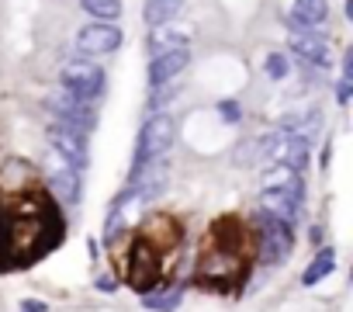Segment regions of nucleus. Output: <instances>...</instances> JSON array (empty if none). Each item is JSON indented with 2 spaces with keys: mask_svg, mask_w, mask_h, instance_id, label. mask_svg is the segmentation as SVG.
Instances as JSON below:
<instances>
[{
  "mask_svg": "<svg viewBox=\"0 0 353 312\" xmlns=\"http://www.w3.org/2000/svg\"><path fill=\"white\" fill-rule=\"evenodd\" d=\"M121 49V28L114 21H90L77 32V52L94 59V56H111Z\"/></svg>",
  "mask_w": 353,
  "mask_h": 312,
  "instance_id": "0eeeda50",
  "label": "nucleus"
},
{
  "mask_svg": "<svg viewBox=\"0 0 353 312\" xmlns=\"http://www.w3.org/2000/svg\"><path fill=\"white\" fill-rule=\"evenodd\" d=\"M263 156L270 164H284V167L301 174V167L308 164V142H301L298 135H291L284 128H277L263 139Z\"/></svg>",
  "mask_w": 353,
  "mask_h": 312,
  "instance_id": "6e6552de",
  "label": "nucleus"
},
{
  "mask_svg": "<svg viewBox=\"0 0 353 312\" xmlns=\"http://www.w3.org/2000/svg\"><path fill=\"white\" fill-rule=\"evenodd\" d=\"M329 21V0H294L291 4V25L301 32L322 28Z\"/></svg>",
  "mask_w": 353,
  "mask_h": 312,
  "instance_id": "2eb2a0df",
  "label": "nucleus"
},
{
  "mask_svg": "<svg viewBox=\"0 0 353 312\" xmlns=\"http://www.w3.org/2000/svg\"><path fill=\"white\" fill-rule=\"evenodd\" d=\"M97 288H101V291H114V277L101 274V277H97Z\"/></svg>",
  "mask_w": 353,
  "mask_h": 312,
  "instance_id": "a878e982",
  "label": "nucleus"
},
{
  "mask_svg": "<svg viewBox=\"0 0 353 312\" xmlns=\"http://www.w3.org/2000/svg\"><path fill=\"white\" fill-rule=\"evenodd\" d=\"M63 240V219L56 205L28 188V195L0 198V274L35 264Z\"/></svg>",
  "mask_w": 353,
  "mask_h": 312,
  "instance_id": "f257e3e1",
  "label": "nucleus"
},
{
  "mask_svg": "<svg viewBox=\"0 0 353 312\" xmlns=\"http://www.w3.org/2000/svg\"><path fill=\"white\" fill-rule=\"evenodd\" d=\"M59 80H63V87H66L70 94H77V97H83V101H97V97L104 94V70H101L94 59H87V56L70 59V63L63 66Z\"/></svg>",
  "mask_w": 353,
  "mask_h": 312,
  "instance_id": "39448f33",
  "label": "nucleus"
},
{
  "mask_svg": "<svg viewBox=\"0 0 353 312\" xmlns=\"http://www.w3.org/2000/svg\"><path fill=\"white\" fill-rule=\"evenodd\" d=\"M188 63H191V49L188 46H173L166 52H156L152 63H149V84L152 87H163V84L176 80V77L188 70Z\"/></svg>",
  "mask_w": 353,
  "mask_h": 312,
  "instance_id": "f8f14e48",
  "label": "nucleus"
},
{
  "mask_svg": "<svg viewBox=\"0 0 353 312\" xmlns=\"http://www.w3.org/2000/svg\"><path fill=\"white\" fill-rule=\"evenodd\" d=\"M128 271H132V274H128L132 288H139V291H149V288H152V281L159 277V253L152 250V243H145V240H135Z\"/></svg>",
  "mask_w": 353,
  "mask_h": 312,
  "instance_id": "9b49d317",
  "label": "nucleus"
},
{
  "mask_svg": "<svg viewBox=\"0 0 353 312\" xmlns=\"http://www.w3.org/2000/svg\"><path fill=\"white\" fill-rule=\"evenodd\" d=\"M166 177H170V167H166L163 156H159V160H149V164H139V167H132V181H128L125 195L149 202V198H156L163 191Z\"/></svg>",
  "mask_w": 353,
  "mask_h": 312,
  "instance_id": "9d476101",
  "label": "nucleus"
},
{
  "mask_svg": "<svg viewBox=\"0 0 353 312\" xmlns=\"http://www.w3.org/2000/svg\"><path fill=\"white\" fill-rule=\"evenodd\" d=\"M298 208H301V195L298 191H284V188H263L260 191V212L294 226L298 222Z\"/></svg>",
  "mask_w": 353,
  "mask_h": 312,
  "instance_id": "ddd939ff",
  "label": "nucleus"
},
{
  "mask_svg": "<svg viewBox=\"0 0 353 312\" xmlns=\"http://www.w3.org/2000/svg\"><path fill=\"white\" fill-rule=\"evenodd\" d=\"M284 132H291V135H298L301 142H308L312 146V139H315V132H322V115L319 111H294V115H288L284 118V125H281Z\"/></svg>",
  "mask_w": 353,
  "mask_h": 312,
  "instance_id": "dca6fc26",
  "label": "nucleus"
},
{
  "mask_svg": "<svg viewBox=\"0 0 353 312\" xmlns=\"http://www.w3.org/2000/svg\"><path fill=\"white\" fill-rule=\"evenodd\" d=\"M46 108H49L59 121H66V125L80 128L83 135H90V132H94V125H97V108H94V101H83V97L70 94L66 87L52 90V94L46 97Z\"/></svg>",
  "mask_w": 353,
  "mask_h": 312,
  "instance_id": "20e7f679",
  "label": "nucleus"
},
{
  "mask_svg": "<svg viewBox=\"0 0 353 312\" xmlns=\"http://www.w3.org/2000/svg\"><path fill=\"white\" fill-rule=\"evenodd\" d=\"M46 139H49V149H56V153H63L70 164H77L80 170L87 167V160H90V149H87V135L80 132V128H73V125H66V121H49V128H46Z\"/></svg>",
  "mask_w": 353,
  "mask_h": 312,
  "instance_id": "1a4fd4ad",
  "label": "nucleus"
},
{
  "mask_svg": "<svg viewBox=\"0 0 353 312\" xmlns=\"http://www.w3.org/2000/svg\"><path fill=\"white\" fill-rule=\"evenodd\" d=\"M181 295H184V288H170V291H145V298H142V305L145 309H159V312H170V309H176L181 305Z\"/></svg>",
  "mask_w": 353,
  "mask_h": 312,
  "instance_id": "412c9836",
  "label": "nucleus"
},
{
  "mask_svg": "<svg viewBox=\"0 0 353 312\" xmlns=\"http://www.w3.org/2000/svg\"><path fill=\"white\" fill-rule=\"evenodd\" d=\"M256 243H260V260L263 264H281L294 250V233L288 222L260 212L256 215Z\"/></svg>",
  "mask_w": 353,
  "mask_h": 312,
  "instance_id": "7ed1b4c3",
  "label": "nucleus"
},
{
  "mask_svg": "<svg viewBox=\"0 0 353 312\" xmlns=\"http://www.w3.org/2000/svg\"><path fill=\"white\" fill-rule=\"evenodd\" d=\"M21 312H49V305L46 302H35V298H25L21 302Z\"/></svg>",
  "mask_w": 353,
  "mask_h": 312,
  "instance_id": "b1692460",
  "label": "nucleus"
},
{
  "mask_svg": "<svg viewBox=\"0 0 353 312\" xmlns=\"http://www.w3.org/2000/svg\"><path fill=\"white\" fill-rule=\"evenodd\" d=\"M336 97H339V104H346V101H350V80H343V77H339V90H336Z\"/></svg>",
  "mask_w": 353,
  "mask_h": 312,
  "instance_id": "393cba45",
  "label": "nucleus"
},
{
  "mask_svg": "<svg viewBox=\"0 0 353 312\" xmlns=\"http://www.w3.org/2000/svg\"><path fill=\"white\" fill-rule=\"evenodd\" d=\"M291 52L301 59V63H308V66H329L332 63V56H329V46L319 39V35H312V32H298L294 28V35H291Z\"/></svg>",
  "mask_w": 353,
  "mask_h": 312,
  "instance_id": "4468645a",
  "label": "nucleus"
},
{
  "mask_svg": "<svg viewBox=\"0 0 353 312\" xmlns=\"http://www.w3.org/2000/svg\"><path fill=\"white\" fill-rule=\"evenodd\" d=\"M332 267H336V250H332V246H325V250H322V253H319V257L308 264V271L301 274V284H305V288L319 284V281H322V277H325Z\"/></svg>",
  "mask_w": 353,
  "mask_h": 312,
  "instance_id": "a211bd4d",
  "label": "nucleus"
},
{
  "mask_svg": "<svg viewBox=\"0 0 353 312\" xmlns=\"http://www.w3.org/2000/svg\"><path fill=\"white\" fill-rule=\"evenodd\" d=\"M80 8L97 18V21H114L121 18V0H80Z\"/></svg>",
  "mask_w": 353,
  "mask_h": 312,
  "instance_id": "aec40b11",
  "label": "nucleus"
},
{
  "mask_svg": "<svg viewBox=\"0 0 353 312\" xmlns=\"http://www.w3.org/2000/svg\"><path fill=\"white\" fill-rule=\"evenodd\" d=\"M176 8H181V0H145V21L152 28H163Z\"/></svg>",
  "mask_w": 353,
  "mask_h": 312,
  "instance_id": "6ab92c4d",
  "label": "nucleus"
},
{
  "mask_svg": "<svg viewBox=\"0 0 353 312\" xmlns=\"http://www.w3.org/2000/svg\"><path fill=\"white\" fill-rule=\"evenodd\" d=\"M263 188H284V191H298V195H305V191H301V177H298V170H291V167H284V164H270V170L263 174Z\"/></svg>",
  "mask_w": 353,
  "mask_h": 312,
  "instance_id": "f3484780",
  "label": "nucleus"
},
{
  "mask_svg": "<svg viewBox=\"0 0 353 312\" xmlns=\"http://www.w3.org/2000/svg\"><path fill=\"white\" fill-rule=\"evenodd\" d=\"M219 111H222V118H225V121H239V108H236V101H222V104H219Z\"/></svg>",
  "mask_w": 353,
  "mask_h": 312,
  "instance_id": "5701e85b",
  "label": "nucleus"
},
{
  "mask_svg": "<svg viewBox=\"0 0 353 312\" xmlns=\"http://www.w3.org/2000/svg\"><path fill=\"white\" fill-rule=\"evenodd\" d=\"M263 70H267L270 80H284V77H288V59H284L281 52H270V56L263 59Z\"/></svg>",
  "mask_w": 353,
  "mask_h": 312,
  "instance_id": "4be33fe9",
  "label": "nucleus"
},
{
  "mask_svg": "<svg viewBox=\"0 0 353 312\" xmlns=\"http://www.w3.org/2000/svg\"><path fill=\"white\" fill-rule=\"evenodd\" d=\"M173 139H176V121H173L170 115H152V118L142 125V132H139L135 156H132V167H139V164H149V160H159V156H166V153H170V146H173Z\"/></svg>",
  "mask_w": 353,
  "mask_h": 312,
  "instance_id": "f03ea898",
  "label": "nucleus"
},
{
  "mask_svg": "<svg viewBox=\"0 0 353 312\" xmlns=\"http://www.w3.org/2000/svg\"><path fill=\"white\" fill-rule=\"evenodd\" d=\"M46 177H49V188H52V195H56L59 202H66V205H77V202H80V195H83V188H80V167L70 164L63 153L49 149Z\"/></svg>",
  "mask_w": 353,
  "mask_h": 312,
  "instance_id": "423d86ee",
  "label": "nucleus"
}]
</instances>
